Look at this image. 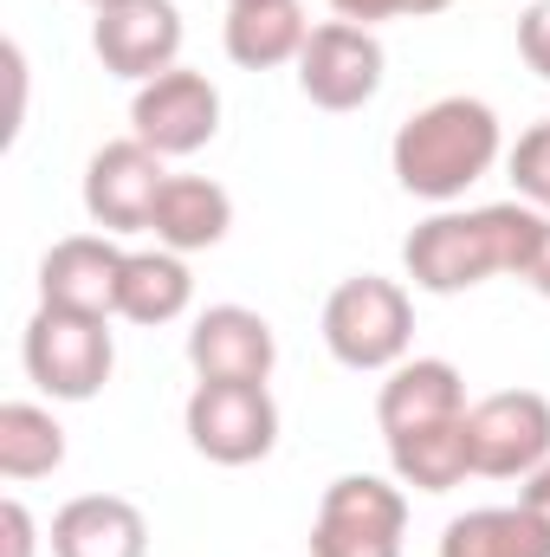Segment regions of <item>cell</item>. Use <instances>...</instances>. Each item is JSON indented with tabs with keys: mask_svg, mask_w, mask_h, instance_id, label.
Masks as SVG:
<instances>
[{
	"mask_svg": "<svg viewBox=\"0 0 550 557\" xmlns=\"http://www.w3.org/2000/svg\"><path fill=\"white\" fill-rule=\"evenodd\" d=\"M91 52L111 78H130L149 85L162 72H175L182 59V7L175 0H124V7H104L91 20Z\"/></svg>",
	"mask_w": 550,
	"mask_h": 557,
	"instance_id": "obj_11",
	"label": "cell"
},
{
	"mask_svg": "<svg viewBox=\"0 0 550 557\" xmlns=\"http://www.w3.org/2000/svg\"><path fill=\"white\" fill-rule=\"evenodd\" d=\"M227 59L240 72H273V65H298L311 20L298 0H253V7H227Z\"/></svg>",
	"mask_w": 550,
	"mask_h": 557,
	"instance_id": "obj_17",
	"label": "cell"
},
{
	"mask_svg": "<svg viewBox=\"0 0 550 557\" xmlns=\"http://www.w3.org/2000/svg\"><path fill=\"white\" fill-rule=\"evenodd\" d=\"M409 545V493L383 473H343L324 486L311 519V557H402Z\"/></svg>",
	"mask_w": 550,
	"mask_h": 557,
	"instance_id": "obj_5",
	"label": "cell"
},
{
	"mask_svg": "<svg viewBox=\"0 0 550 557\" xmlns=\"http://www.w3.org/2000/svg\"><path fill=\"white\" fill-rule=\"evenodd\" d=\"M227 7H253V0H227Z\"/></svg>",
	"mask_w": 550,
	"mask_h": 557,
	"instance_id": "obj_29",
	"label": "cell"
},
{
	"mask_svg": "<svg viewBox=\"0 0 550 557\" xmlns=\"http://www.w3.org/2000/svg\"><path fill=\"white\" fill-rule=\"evenodd\" d=\"M545 234V208L532 201H492V208H440L402 240V267L414 292L453 298L486 278H518Z\"/></svg>",
	"mask_w": 550,
	"mask_h": 557,
	"instance_id": "obj_1",
	"label": "cell"
},
{
	"mask_svg": "<svg viewBox=\"0 0 550 557\" xmlns=\"http://www.w3.org/2000/svg\"><path fill=\"white\" fill-rule=\"evenodd\" d=\"M414 344V298L402 278L357 273L324 298V350L343 370L389 376Z\"/></svg>",
	"mask_w": 550,
	"mask_h": 557,
	"instance_id": "obj_3",
	"label": "cell"
},
{
	"mask_svg": "<svg viewBox=\"0 0 550 557\" xmlns=\"http://www.w3.org/2000/svg\"><path fill=\"white\" fill-rule=\"evenodd\" d=\"M383 72H389L383 39H376V26H357V20L311 26V39L298 52V91L317 111H363L383 91Z\"/></svg>",
	"mask_w": 550,
	"mask_h": 557,
	"instance_id": "obj_8",
	"label": "cell"
},
{
	"mask_svg": "<svg viewBox=\"0 0 550 557\" xmlns=\"http://www.w3.org/2000/svg\"><path fill=\"white\" fill-rule=\"evenodd\" d=\"M85 7H91V13H104V7H124V0H85Z\"/></svg>",
	"mask_w": 550,
	"mask_h": 557,
	"instance_id": "obj_28",
	"label": "cell"
},
{
	"mask_svg": "<svg viewBox=\"0 0 550 557\" xmlns=\"http://www.w3.org/2000/svg\"><path fill=\"white\" fill-rule=\"evenodd\" d=\"M518 506H532V512L550 525V460L532 473V480H518Z\"/></svg>",
	"mask_w": 550,
	"mask_h": 557,
	"instance_id": "obj_27",
	"label": "cell"
},
{
	"mask_svg": "<svg viewBox=\"0 0 550 557\" xmlns=\"http://www.w3.org/2000/svg\"><path fill=\"white\" fill-rule=\"evenodd\" d=\"M466 454L479 480H532L550 460V396L492 389L466 409Z\"/></svg>",
	"mask_w": 550,
	"mask_h": 557,
	"instance_id": "obj_7",
	"label": "cell"
},
{
	"mask_svg": "<svg viewBox=\"0 0 550 557\" xmlns=\"http://www.w3.org/2000/svg\"><path fill=\"white\" fill-rule=\"evenodd\" d=\"M130 137L149 143L162 162L208 149V143L221 137V91H214V78L175 65V72L137 85V98H130Z\"/></svg>",
	"mask_w": 550,
	"mask_h": 557,
	"instance_id": "obj_9",
	"label": "cell"
},
{
	"mask_svg": "<svg viewBox=\"0 0 550 557\" xmlns=\"http://www.w3.org/2000/svg\"><path fill=\"white\" fill-rule=\"evenodd\" d=\"M195 305V273L182 253L168 247H142L124 260V285H117V318L130 324H175Z\"/></svg>",
	"mask_w": 550,
	"mask_h": 557,
	"instance_id": "obj_19",
	"label": "cell"
},
{
	"mask_svg": "<svg viewBox=\"0 0 550 557\" xmlns=\"http://www.w3.org/2000/svg\"><path fill=\"white\" fill-rule=\"evenodd\" d=\"M52 557H149V519L124 493H78L52 512Z\"/></svg>",
	"mask_w": 550,
	"mask_h": 557,
	"instance_id": "obj_15",
	"label": "cell"
},
{
	"mask_svg": "<svg viewBox=\"0 0 550 557\" xmlns=\"http://www.w3.org/2000/svg\"><path fill=\"white\" fill-rule=\"evenodd\" d=\"M124 247L111 234H65L39 260V305L85 311V318H117V285H124Z\"/></svg>",
	"mask_w": 550,
	"mask_h": 557,
	"instance_id": "obj_13",
	"label": "cell"
},
{
	"mask_svg": "<svg viewBox=\"0 0 550 557\" xmlns=\"http://www.w3.org/2000/svg\"><path fill=\"white\" fill-rule=\"evenodd\" d=\"M518 52H525V65L550 85V0H532L518 13Z\"/></svg>",
	"mask_w": 550,
	"mask_h": 557,
	"instance_id": "obj_24",
	"label": "cell"
},
{
	"mask_svg": "<svg viewBox=\"0 0 550 557\" xmlns=\"http://www.w3.org/2000/svg\"><path fill=\"white\" fill-rule=\"evenodd\" d=\"M434 557H550V525L532 506H473L447 519Z\"/></svg>",
	"mask_w": 550,
	"mask_h": 557,
	"instance_id": "obj_18",
	"label": "cell"
},
{
	"mask_svg": "<svg viewBox=\"0 0 550 557\" xmlns=\"http://www.w3.org/2000/svg\"><path fill=\"white\" fill-rule=\"evenodd\" d=\"M505 156V137H499V111L486 98H434L421 104L409 124L389 143V169L396 182L409 188L414 201H434V208H453L473 182L492 175V162Z\"/></svg>",
	"mask_w": 550,
	"mask_h": 557,
	"instance_id": "obj_2",
	"label": "cell"
},
{
	"mask_svg": "<svg viewBox=\"0 0 550 557\" xmlns=\"http://www.w3.org/2000/svg\"><path fill=\"white\" fill-rule=\"evenodd\" d=\"M453 0H330L337 20H357V26H383V20H427V13H447Z\"/></svg>",
	"mask_w": 550,
	"mask_h": 557,
	"instance_id": "obj_23",
	"label": "cell"
},
{
	"mask_svg": "<svg viewBox=\"0 0 550 557\" xmlns=\"http://www.w3.org/2000/svg\"><path fill=\"white\" fill-rule=\"evenodd\" d=\"M188 447L214 467H253L278 447V403L266 383H195L188 409Z\"/></svg>",
	"mask_w": 550,
	"mask_h": 557,
	"instance_id": "obj_6",
	"label": "cell"
},
{
	"mask_svg": "<svg viewBox=\"0 0 550 557\" xmlns=\"http://www.w3.org/2000/svg\"><path fill=\"white\" fill-rule=\"evenodd\" d=\"M505 169H512L518 201H532V208H545V214H550V117H545V124H532L525 137L512 143Z\"/></svg>",
	"mask_w": 550,
	"mask_h": 557,
	"instance_id": "obj_22",
	"label": "cell"
},
{
	"mask_svg": "<svg viewBox=\"0 0 550 557\" xmlns=\"http://www.w3.org/2000/svg\"><path fill=\"white\" fill-rule=\"evenodd\" d=\"M20 363H26V376H33L39 396H52V403H91L111 383V370H117L111 318L39 305L26 318V337H20Z\"/></svg>",
	"mask_w": 550,
	"mask_h": 557,
	"instance_id": "obj_4",
	"label": "cell"
},
{
	"mask_svg": "<svg viewBox=\"0 0 550 557\" xmlns=\"http://www.w3.org/2000/svg\"><path fill=\"white\" fill-rule=\"evenodd\" d=\"M188 363L201 383H266L278 363V337L253 305H208L188 324Z\"/></svg>",
	"mask_w": 550,
	"mask_h": 557,
	"instance_id": "obj_12",
	"label": "cell"
},
{
	"mask_svg": "<svg viewBox=\"0 0 550 557\" xmlns=\"http://www.w3.org/2000/svg\"><path fill=\"white\" fill-rule=\"evenodd\" d=\"M389 467H396V480L414 486V493H453V486L473 473V454H466V416L447 421V428H421V434L389 441Z\"/></svg>",
	"mask_w": 550,
	"mask_h": 557,
	"instance_id": "obj_21",
	"label": "cell"
},
{
	"mask_svg": "<svg viewBox=\"0 0 550 557\" xmlns=\"http://www.w3.org/2000/svg\"><path fill=\"white\" fill-rule=\"evenodd\" d=\"M0 525H7V557H33L39 525H33V512H26L20 499H7V506H0Z\"/></svg>",
	"mask_w": 550,
	"mask_h": 557,
	"instance_id": "obj_25",
	"label": "cell"
},
{
	"mask_svg": "<svg viewBox=\"0 0 550 557\" xmlns=\"http://www.w3.org/2000/svg\"><path fill=\"white\" fill-rule=\"evenodd\" d=\"M466 409H473L466 403V376L447 357H402L383 376V396H376L383 441H402V434H421V428H447Z\"/></svg>",
	"mask_w": 550,
	"mask_h": 557,
	"instance_id": "obj_14",
	"label": "cell"
},
{
	"mask_svg": "<svg viewBox=\"0 0 550 557\" xmlns=\"http://www.w3.org/2000/svg\"><path fill=\"white\" fill-rule=\"evenodd\" d=\"M525 285L538 292V298H550V214H545V234H538V247H532V260H525Z\"/></svg>",
	"mask_w": 550,
	"mask_h": 557,
	"instance_id": "obj_26",
	"label": "cell"
},
{
	"mask_svg": "<svg viewBox=\"0 0 550 557\" xmlns=\"http://www.w3.org/2000/svg\"><path fill=\"white\" fill-rule=\"evenodd\" d=\"M168 188V169L162 156L137 137L104 143L91 162H85V214L104 227V234H149V214Z\"/></svg>",
	"mask_w": 550,
	"mask_h": 557,
	"instance_id": "obj_10",
	"label": "cell"
},
{
	"mask_svg": "<svg viewBox=\"0 0 550 557\" xmlns=\"http://www.w3.org/2000/svg\"><path fill=\"white\" fill-rule=\"evenodd\" d=\"M65 467V428L39 403H7L0 409V480L26 486Z\"/></svg>",
	"mask_w": 550,
	"mask_h": 557,
	"instance_id": "obj_20",
	"label": "cell"
},
{
	"mask_svg": "<svg viewBox=\"0 0 550 557\" xmlns=\"http://www.w3.org/2000/svg\"><path fill=\"white\" fill-rule=\"evenodd\" d=\"M227 227H234V195H227L221 182H208V175H168V188H162V201H155V214H149L155 247H168V253H182V260L221 247Z\"/></svg>",
	"mask_w": 550,
	"mask_h": 557,
	"instance_id": "obj_16",
	"label": "cell"
}]
</instances>
